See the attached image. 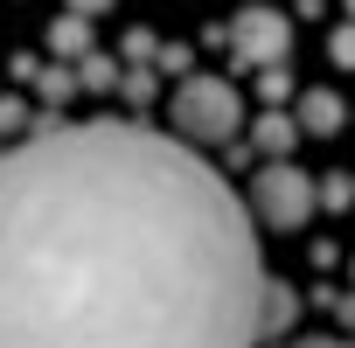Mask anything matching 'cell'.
<instances>
[{
	"label": "cell",
	"instance_id": "cell-1",
	"mask_svg": "<svg viewBox=\"0 0 355 348\" xmlns=\"http://www.w3.org/2000/svg\"><path fill=\"white\" fill-rule=\"evenodd\" d=\"M265 251L174 132L84 119L0 153V348H258Z\"/></svg>",
	"mask_w": 355,
	"mask_h": 348
},
{
	"label": "cell",
	"instance_id": "cell-2",
	"mask_svg": "<svg viewBox=\"0 0 355 348\" xmlns=\"http://www.w3.org/2000/svg\"><path fill=\"white\" fill-rule=\"evenodd\" d=\"M167 125H174V139H189L196 153H202V146H237V132H244V98H237L230 77L196 70V77H182V91L167 98Z\"/></svg>",
	"mask_w": 355,
	"mask_h": 348
},
{
	"label": "cell",
	"instance_id": "cell-3",
	"mask_svg": "<svg viewBox=\"0 0 355 348\" xmlns=\"http://www.w3.org/2000/svg\"><path fill=\"white\" fill-rule=\"evenodd\" d=\"M313 209H320V182H313L300 160H265L251 174V216L265 230H300Z\"/></svg>",
	"mask_w": 355,
	"mask_h": 348
},
{
	"label": "cell",
	"instance_id": "cell-4",
	"mask_svg": "<svg viewBox=\"0 0 355 348\" xmlns=\"http://www.w3.org/2000/svg\"><path fill=\"white\" fill-rule=\"evenodd\" d=\"M230 49H237L251 70H279V63L293 56V21L272 15V8H244V15L230 21Z\"/></svg>",
	"mask_w": 355,
	"mask_h": 348
},
{
	"label": "cell",
	"instance_id": "cell-5",
	"mask_svg": "<svg viewBox=\"0 0 355 348\" xmlns=\"http://www.w3.org/2000/svg\"><path fill=\"white\" fill-rule=\"evenodd\" d=\"M300 112H265V119H251V153H265V160H293V146H300Z\"/></svg>",
	"mask_w": 355,
	"mask_h": 348
},
{
	"label": "cell",
	"instance_id": "cell-6",
	"mask_svg": "<svg viewBox=\"0 0 355 348\" xmlns=\"http://www.w3.org/2000/svg\"><path fill=\"white\" fill-rule=\"evenodd\" d=\"M300 125H306L313 139H334V132L348 125V105H341V91H327V84H313V91L300 98Z\"/></svg>",
	"mask_w": 355,
	"mask_h": 348
},
{
	"label": "cell",
	"instance_id": "cell-7",
	"mask_svg": "<svg viewBox=\"0 0 355 348\" xmlns=\"http://www.w3.org/2000/svg\"><path fill=\"white\" fill-rule=\"evenodd\" d=\"M49 49H56L63 63H84V56H98V49H91V15H70V8H63V15L49 21Z\"/></svg>",
	"mask_w": 355,
	"mask_h": 348
},
{
	"label": "cell",
	"instance_id": "cell-8",
	"mask_svg": "<svg viewBox=\"0 0 355 348\" xmlns=\"http://www.w3.org/2000/svg\"><path fill=\"white\" fill-rule=\"evenodd\" d=\"M293 313H300L293 286H279V279H272V286H265V341H272V334H286V327H293Z\"/></svg>",
	"mask_w": 355,
	"mask_h": 348
},
{
	"label": "cell",
	"instance_id": "cell-9",
	"mask_svg": "<svg viewBox=\"0 0 355 348\" xmlns=\"http://www.w3.org/2000/svg\"><path fill=\"white\" fill-rule=\"evenodd\" d=\"M77 77H84V91H119V84H125V70H119L112 56H84Z\"/></svg>",
	"mask_w": 355,
	"mask_h": 348
},
{
	"label": "cell",
	"instance_id": "cell-10",
	"mask_svg": "<svg viewBox=\"0 0 355 348\" xmlns=\"http://www.w3.org/2000/svg\"><path fill=\"white\" fill-rule=\"evenodd\" d=\"M355 202V174H320V209H348Z\"/></svg>",
	"mask_w": 355,
	"mask_h": 348
},
{
	"label": "cell",
	"instance_id": "cell-11",
	"mask_svg": "<svg viewBox=\"0 0 355 348\" xmlns=\"http://www.w3.org/2000/svg\"><path fill=\"white\" fill-rule=\"evenodd\" d=\"M327 63H334V70H355V21H341V28L327 35Z\"/></svg>",
	"mask_w": 355,
	"mask_h": 348
},
{
	"label": "cell",
	"instance_id": "cell-12",
	"mask_svg": "<svg viewBox=\"0 0 355 348\" xmlns=\"http://www.w3.org/2000/svg\"><path fill=\"white\" fill-rule=\"evenodd\" d=\"M77 84H84V77H70V63H56V70H42V98H49V105H63V98L77 91Z\"/></svg>",
	"mask_w": 355,
	"mask_h": 348
},
{
	"label": "cell",
	"instance_id": "cell-13",
	"mask_svg": "<svg viewBox=\"0 0 355 348\" xmlns=\"http://www.w3.org/2000/svg\"><path fill=\"white\" fill-rule=\"evenodd\" d=\"M258 91H265V105L279 112V105H286V91H293V77H286V63H279V70H258Z\"/></svg>",
	"mask_w": 355,
	"mask_h": 348
},
{
	"label": "cell",
	"instance_id": "cell-14",
	"mask_svg": "<svg viewBox=\"0 0 355 348\" xmlns=\"http://www.w3.org/2000/svg\"><path fill=\"white\" fill-rule=\"evenodd\" d=\"M21 125H35L28 105H21V98H0V132H21Z\"/></svg>",
	"mask_w": 355,
	"mask_h": 348
},
{
	"label": "cell",
	"instance_id": "cell-15",
	"mask_svg": "<svg viewBox=\"0 0 355 348\" xmlns=\"http://www.w3.org/2000/svg\"><path fill=\"white\" fill-rule=\"evenodd\" d=\"M119 91H125L132 105H146V98H153V70H125V84H119Z\"/></svg>",
	"mask_w": 355,
	"mask_h": 348
},
{
	"label": "cell",
	"instance_id": "cell-16",
	"mask_svg": "<svg viewBox=\"0 0 355 348\" xmlns=\"http://www.w3.org/2000/svg\"><path fill=\"white\" fill-rule=\"evenodd\" d=\"M189 63H196V56H189L182 42H160V63H153V70H189Z\"/></svg>",
	"mask_w": 355,
	"mask_h": 348
},
{
	"label": "cell",
	"instance_id": "cell-17",
	"mask_svg": "<svg viewBox=\"0 0 355 348\" xmlns=\"http://www.w3.org/2000/svg\"><path fill=\"white\" fill-rule=\"evenodd\" d=\"M286 348H348L341 334H300V341H286Z\"/></svg>",
	"mask_w": 355,
	"mask_h": 348
},
{
	"label": "cell",
	"instance_id": "cell-18",
	"mask_svg": "<svg viewBox=\"0 0 355 348\" xmlns=\"http://www.w3.org/2000/svg\"><path fill=\"white\" fill-rule=\"evenodd\" d=\"M63 8H70V15H112L119 0H63Z\"/></svg>",
	"mask_w": 355,
	"mask_h": 348
},
{
	"label": "cell",
	"instance_id": "cell-19",
	"mask_svg": "<svg viewBox=\"0 0 355 348\" xmlns=\"http://www.w3.org/2000/svg\"><path fill=\"white\" fill-rule=\"evenodd\" d=\"M334 313H341V327H355V293H334Z\"/></svg>",
	"mask_w": 355,
	"mask_h": 348
},
{
	"label": "cell",
	"instance_id": "cell-20",
	"mask_svg": "<svg viewBox=\"0 0 355 348\" xmlns=\"http://www.w3.org/2000/svg\"><path fill=\"white\" fill-rule=\"evenodd\" d=\"M348 15H355V0H348Z\"/></svg>",
	"mask_w": 355,
	"mask_h": 348
},
{
	"label": "cell",
	"instance_id": "cell-21",
	"mask_svg": "<svg viewBox=\"0 0 355 348\" xmlns=\"http://www.w3.org/2000/svg\"><path fill=\"white\" fill-rule=\"evenodd\" d=\"M348 272H355V265H348Z\"/></svg>",
	"mask_w": 355,
	"mask_h": 348
}]
</instances>
